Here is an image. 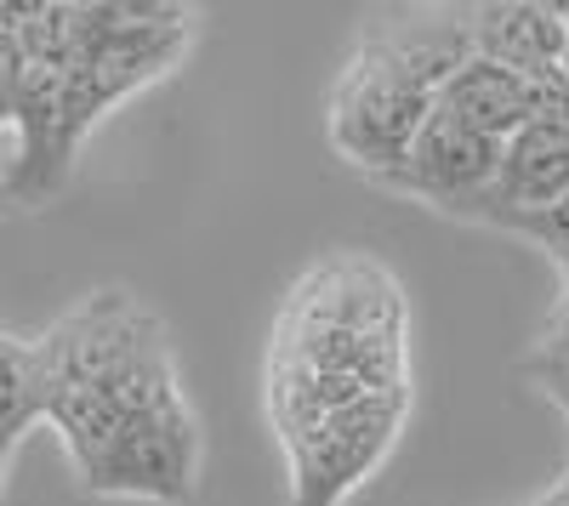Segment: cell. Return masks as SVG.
Here are the masks:
<instances>
[{
  "instance_id": "1",
  "label": "cell",
  "mask_w": 569,
  "mask_h": 506,
  "mask_svg": "<svg viewBox=\"0 0 569 506\" xmlns=\"http://www.w3.org/2000/svg\"><path fill=\"white\" fill-rule=\"evenodd\" d=\"M433 98L439 91L416 80L382 40L370 29L359 34L353 58L330 91V143L348 165H359L365 176L382 182L416 143V131L433 114Z\"/></svg>"
},
{
  "instance_id": "2",
  "label": "cell",
  "mask_w": 569,
  "mask_h": 506,
  "mask_svg": "<svg viewBox=\"0 0 569 506\" xmlns=\"http://www.w3.org/2000/svg\"><path fill=\"white\" fill-rule=\"evenodd\" d=\"M200 478V422L188 398L142 409L131 416L114 444L91 462V473H80V484L91 495H126V500H188Z\"/></svg>"
},
{
  "instance_id": "3",
  "label": "cell",
  "mask_w": 569,
  "mask_h": 506,
  "mask_svg": "<svg viewBox=\"0 0 569 506\" xmlns=\"http://www.w3.org/2000/svg\"><path fill=\"white\" fill-rule=\"evenodd\" d=\"M160 331L154 313H142L126 291H98L86 307H74L52 336L34 342V376H40V416L46 398L63 387H103L149 347Z\"/></svg>"
},
{
  "instance_id": "4",
  "label": "cell",
  "mask_w": 569,
  "mask_h": 506,
  "mask_svg": "<svg viewBox=\"0 0 569 506\" xmlns=\"http://www.w3.org/2000/svg\"><path fill=\"white\" fill-rule=\"evenodd\" d=\"M399 427V393H370L319 416L297 438V506H337L388 449Z\"/></svg>"
},
{
  "instance_id": "5",
  "label": "cell",
  "mask_w": 569,
  "mask_h": 506,
  "mask_svg": "<svg viewBox=\"0 0 569 506\" xmlns=\"http://www.w3.org/2000/svg\"><path fill=\"white\" fill-rule=\"evenodd\" d=\"M496 165H501V143H490V136L467 131L433 109L427 125L416 131L410 154L382 176V189L427 200L433 211H450V216H479L485 194L496 189Z\"/></svg>"
},
{
  "instance_id": "6",
  "label": "cell",
  "mask_w": 569,
  "mask_h": 506,
  "mask_svg": "<svg viewBox=\"0 0 569 506\" xmlns=\"http://www.w3.org/2000/svg\"><path fill=\"white\" fill-rule=\"evenodd\" d=\"M569 194V125H547V120H525L507 143H501V165H496V189L485 194L479 216L501 222V216H525L541 211L552 200Z\"/></svg>"
},
{
  "instance_id": "7",
  "label": "cell",
  "mask_w": 569,
  "mask_h": 506,
  "mask_svg": "<svg viewBox=\"0 0 569 506\" xmlns=\"http://www.w3.org/2000/svg\"><path fill=\"white\" fill-rule=\"evenodd\" d=\"M467 29H472V52L512 69V74H536V69H552L563 58V18L547 0H501V7H479L467 12Z\"/></svg>"
},
{
  "instance_id": "8",
  "label": "cell",
  "mask_w": 569,
  "mask_h": 506,
  "mask_svg": "<svg viewBox=\"0 0 569 506\" xmlns=\"http://www.w3.org/2000/svg\"><path fill=\"white\" fill-rule=\"evenodd\" d=\"M433 109H439L445 120L467 125V131L490 136V143H507V136L530 120V109H525V74H512V69H501V63H490V58L472 52V58L439 85Z\"/></svg>"
},
{
  "instance_id": "9",
  "label": "cell",
  "mask_w": 569,
  "mask_h": 506,
  "mask_svg": "<svg viewBox=\"0 0 569 506\" xmlns=\"http://www.w3.org/2000/svg\"><path fill=\"white\" fill-rule=\"evenodd\" d=\"M40 422V376H34V342L0 331V438H23Z\"/></svg>"
},
{
  "instance_id": "10",
  "label": "cell",
  "mask_w": 569,
  "mask_h": 506,
  "mask_svg": "<svg viewBox=\"0 0 569 506\" xmlns=\"http://www.w3.org/2000/svg\"><path fill=\"white\" fill-rule=\"evenodd\" d=\"M34 0H0V136L12 131V103L23 85V45H18V23L29 18Z\"/></svg>"
},
{
  "instance_id": "11",
  "label": "cell",
  "mask_w": 569,
  "mask_h": 506,
  "mask_svg": "<svg viewBox=\"0 0 569 506\" xmlns=\"http://www.w3.org/2000/svg\"><path fill=\"white\" fill-rule=\"evenodd\" d=\"M496 227H512V234L536 240L558 267H569V194L552 200V205H541V211H525V216H501Z\"/></svg>"
},
{
  "instance_id": "12",
  "label": "cell",
  "mask_w": 569,
  "mask_h": 506,
  "mask_svg": "<svg viewBox=\"0 0 569 506\" xmlns=\"http://www.w3.org/2000/svg\"><path fill=\"white\" fill-rule=\"evenodd\" d=\"M525 109H530V120L569 125V74H563L558 63H552V69L525 74Z\"/></svg>"
},
{
  "instance_id": "13",
  "label": "cell",
  "mask_w": 569,
  "mask_h": 506,
  "mask_svg": "<svg viewBox=\"0 0 569 506\" xmlns=\"http://www.w3.org/2000/svg\"><path fill=\"white\" fill-rule=\"evenodd\" d=\"M12 449H18L12 438H0V484H7V467H12Z\"/></svg>"
},
{
  "instance_id": "14",
  "label": "cell",
  "mask_w": 569,
  "mask_h": 506,
  "mask_svg": "<svg viewBox=\"0 0 569 506\" xmlns=\"http://www.w3.org/2000/svg\"><path fill=\"white\" fill-rule=\"evenodd\" d=\"M536 506H569V484H558V489H552L547 500H536Z\"/></svg>"
},
{
  "instance_id": "15",
  "label": "cell",
  "mask_w": 569,
  "mask_h": 506,
  "mask_svg": "<svg viewBox=\"0 0 569 506\" xmlns=\"http://www.w3.org/2000/svg\"><path fill=\"white\" fill-rule=\"evenodd\" d=\"M0 211H7V171H0Z\"/></svg>"
},
{
  "instance_id": "16",
  "label": "cell",
  "mask_w": 569,
  "mask_h": 506,
  "mask_svg": "<svg viewBox=\"0 0 569 506\" xmlns=\"http://www.w3.org/2000/svg\"><path fill=\"white\" fill-rule=\"evenodd\" d=\"M558 18H563V34H569V0H563V7H558Z\"/></svg>"
},
{
  "instance_id": "17",
  "label": "cell",
  "mask_w": 569,
  "mask_h": 506,
  "mask_svg": "<svg viewBox=\"0 0 569 506\" xmlns=\"http://www.w3.org/2000/svg\"><path fill=\"white\" fill-rule=\"evenodd\" d=\"M558 69H563V74H569V45H563V58H558Z\"/></svg>"
},
{
  "instance_id": "18",
  "label": "cell",
  "mask_w": 569,
  "mask_h": 506,
  "mask_svg": "<svg viewBox=\"0 0 569 506\" xmlns=\"http://www.w3.org/2000/svg\"><path fill=\"white\" fill-rule=\"evenodd\" d=\"M563 302H569V267H563Z\"/></svg>"
},
{
  "instance_id": "19",
  "label": "cell",
  "mask_w": 569,
  "mask_h": 506,
  "mask_svg": "<svg viewBox=\"0 0 569 506\" xmlns=\"http://www.w3.org/2000/svg\"><path fill=\"white\" fill-rule=\"evenodd\" d=\"M563 416H569V404H563Z\"/></svg>"
}]
</instances>
